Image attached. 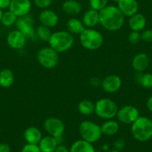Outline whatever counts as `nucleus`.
<instances>
[{"mask_svg":"<svg viewBox=\"0 0 152 152\" xmlns=\"http://www.w3.org/2000/svg\"><path fill=\"white\" fill-rule=\"evenodd\" d=\"M77 110L82 115L89 116L95 111V103L89 99H83L77 105Z\"/></svg>","mask_w":152,"mask_h":152,"instance_id":"bb28decb","label":"nucleus"},{"mask_svg":"<svg viewBox=\"0 0 152 152\" xmlns=\"http://www.w3.org/2000/svg\"><path fill=\"white\" fill-rule=\"evenodd\" d=\"M38 63L46 69H53L59 62V53L51 47H44L37 51Z\"/></svg>","mask_w":152,"mask_h":152,"instance_id":"0eeeda50","label":"nucleus"},{"mask_svg":"<svg viewBox=\"0 0 152 152\" xmlns=\"http://www.w3.org/2000/svg\"><path fill=\"white\" fill-rule=\"evenodd\" d=\"M66 28L67 31L73 35H80L86 29V27L82 22V20L75 17H71L66 22Z\"/></svg>","mask_w":152,"mask_h":152,"instance_id":"5701e85b","label":"nucleus"},{"mask_svg":"<svg viewBox=\"0 0 152 152\" xmlns=\"http://www.w3.org/2000/svg\"><path fill=\"white\" fill-rule=\"evenodd\" d=\"M37 145L42 152H55L59 142L57 138L51 135H46L42 137Z\"/></svg>","mask_w":152,"mask_h":152,"instance_id":"aec40b11","label":"nucleus"},{"mask_svg":"<svg viewBox=\"0 0 152 152\" xmlns=\"http://www.w3.org/2000/svg\"><path fill=\"white\" fill-rule=\"evenodd\" d=\"M117 7L122 14L128 17L138 13L139 4L137 0H119Z\"/></svg>","mask_w":152,"mask_h":152,"instance_id":"2eb2a0df","label":"nucleus"},{"mask_svg":"<svg viewBox=\"0 0 152 152\" xmlns=\"http://www.w3.org/2000/svg\"><path fill=\"white\" fill-rule=\"evenodd\" d=\"M27 38L22 33L16 30L10 31L7 36V43L9 47L14 50H20L26 44Z\"/></svg>","mask_w":152,"mask_h":152,"instance_id":"ddd939ff","label":"nucleus"},{"mask_svg":"<svg viewBox=\"0 0 152 152\" xmlns=\"http://www.w3.org/2000/svg\"><path fill=\"white\" fill-rule=\"evenodd\" d=\"M20 152H42L39 148L38 145L37 144H29L27 143L26 145L22 147Z\"/></svg>","mask_w":152,"mask_h":152,"instance_id":"473e14b6","label":"nucleus"},{"mask_svg":"<svg viewBox=\"0 0 152 152\" xmlns=\"http://www.w3.org/2000/svg\"><path fill=\"white\" fill-rule=\"evenodd\" d=\"M10 1L11 0H0V9L4 10V9L8 8L10 4Z\"/></svg>","mask_w":152,"mask_h":152,"instance_id":"4c0bfd02","label":"nucleus"},{"mask_svg":"<svg viewBox=\"0 0 152 152\" xmlns=\"http://www.w3.org/2000/svg\"><path fill=\"white\" fill-rule=\"evenodd\" d=\"M34 3L37 7L44 10L50 7L52 4V0H34Z\"/></svg>","mask_w":152,"mask_h":152,"instance_id":"2f4dec72","label":"nucleus"},{"mask_svg":"<svg viewBox=\"0 0 152 152\" xmlns=\"http://www.w3.org/2000/svg\"><path fill=\"white\" fill-rule=\"evenodd\" d=\"M79 41L83 48L88 50H96L102 46L104 37L94 28H86L79 35Z\"/></svg>","mask_w":152,"mask_h":152,"instance_id":"20e7f679","label":"nucleus"},{"mask_svg":"<svg viewBox=\"0 0 152 152\" xmlns=\"http://www.w3.org/2000/svg\"><path fill=\"white\" fill-rule=\"evenodd\" d=\"M55 152H70V150L69 148L67 146H66V145L59 144V145L57 146Z\"/></svg>","mask_w":152,"mask_h":152,"instance_id":"58836bf2","label":"nucleus"},{"mask_svg":"<svg viewBox=\"0 0 152 152\" xmlns=\"http://www.w3.org/2000/svg\"><path fill=\"white\" fill-rule=\"evenodd\" d=\"M128 40L131 45H137L141 41V34L139 31H131L128 37Z\"/></svg>","mask_w":152,"mask_h":152,"instance_id":"7c9ffc66","label":"nucleus"},{"mask_svg":"<svg viewBox=\"0 0 152 152\" xmlns=\"http://www.w3.org/2000/svg\"><path fill=\"white\" fill-rule=\"evenodd\" d=\"M122 84V80L119 76L116 74H110L103 79L101 87L106 93L114 94L120 90Z\"/></svg>","mask_w":152,"mask_h":152,"instance_id":"9b49d317","label":"nucleus"},{"mask_svg":"<svg viewBox=\"0 0 152 152\" xmlns=\"http://www.w3.org/2000/svg\"><path fill=\"white\" fill-rule=\"evenodd\" d=\"M31 6V0H11L8 8L17 17H19L29 14Z\"/></svg>","mask_w":152,"mask_h":152,"instance_id":"f8f14e48","label":"nucleus"},{"mask_svg":"<svg viewBox=\"0 0 152 152\" xmlns=\"http://www.w3.org/2000/svg\"><path fill=\"white\" fill-rule=\"evenodd\" d=\"M128 26L131 31H143L146 26V18L143 14L137 13L130 16L128 20Z\"/></svg>","mask_w":152,"mask_h":152,"instance_id":"a211bd4d","label":"nucleus"},{"mask_svg":"<svg viewBox=\"0 0 152 152\" xmlns=\"http://www.w3.org/2000/svg\"><path fill=\"white\" fill-rule=\"evenodd\" d=\"M146 107L150 112L152 113V95L148 99L146 102Z\"/></svg>","mask_w":152,"mask_h":152,"instance_id":"ea45409f","label":"nucleus"},{"mask_svg":"<svg viewBox=\"0 0 152 152\" xmlns=\"http://www.w3.org/2000/svg\"><path fill=\"white\" fill-rule=\"evenodd\" d=\"M133 137L139 142H147L152 137V120L148 117L139 116L131 125Z\"/></svg>","mask_w":152,"mask_h":152,"instance_id":"f03ea898","label":"nucleus"},{"mask_svg":"<svg viewBox=\"0 0 152 152\" xmlns=\"http://www.w3.org/2000/svg\"><path fill=\"white\" fill-rule=\"evenodd\" d=\"M101 82H102V80H101L99 77H92L89 80V85L92 88H99L100 86H101Z\"/></svg>","mask_w":152,"mask_h":152,"instance_id":"f704fd0d","label":"nucleus"},{"mask_svg":"<svg viewBox=\"0 0 152 152\" xmlns=\"http://www.w3.org/2000/svg\"><path fill=\"white\" fill-rule=\"evenodd\" d=\"M17 18V16L13 12H11L10 10H7L5 12H3L0 23L2 24L3 26L9 28V27L13 26V25L16 24Z\"/></svg>","mask_w":152,"mask_h":152,"instance_id":"c85d7f7f","label":"nucleus"},{"mask_svg":"<svg viewBox=\"0 0 152 152\" xmlns=\"http://www.w3.org/2000/svg\"><path fill=\"white\" fill-rule=\"evenodd\" d=\"M139 117V110L131 105H124L119 108L116 116L118 122L125 125H131Z\"/></svg>","mask_w":152,"mask_h":152,"instance_id":"9d476101","label":"nucleus"},{"mask_svg":"<svg viewBox=\"0 0 152 152\" xmlns=\"http://www.w3.org/2000/svg\"><path fill=\"white\" fill-rule=\"evenodd\" d=\"M108 152H120V151H118V150L116 149H113V150H110V151H109Z\"/></svg>","mask_w":152,"mask_h":152,"instance_id":"79ce46f5","label":"nucleus"},{"mask_svg":"<svg viewBox=\"0 0 152 152\" xmlns=\"http://www.w3.org/2000/svg\"><path fill=\"white\" fill-rule=\"evenodd\" d=\"M52 32L51 28L45 26V25H40L36 28V37L43 42H49L50 37L52 36Z\"/></svg>","mask_w":152,"mask_h":152,"instance_id":"cd10ccee","label":"nucleus"},{"mask_svg":"<svg viewBox=\"0 0 152 152\" xmlns=\"http://www.w3.org/2000/svg\"><path fill=\"white\" fill-rule=\"evenodd\" d=\"M113 1H116V2H117V1H119V0H113Z\"/></svg>","mask_w":152,"mask_h":152,"instance_id":"37998d69","label":"nucleus"},{"mask_svg":"<svg viewBox=\"0 0 152 152\" xmlns=\"http://www.w3.org/2000/svg\"><path fill=\"white\" fill-rule=\"evenodd\" d=\"M125 145V140L122 139V138H119V139L116 140L114 142V149L118 150V151H121L124 148Z\"/></svg>","mask_w":152,"mask_h":152,"instance_id":"c9c22d12","label":"nucleus"},{"mask_svg":"<svg viewBox=\"0 0 152 152\" xmlns=\"http://www.w3.org/2000/svg\"><path fill=\"white\" fill-rule=\"evenodd\" d=\"M43 129L49 135L55 138L62 137L65 131L63 122L58 117H51L46 119L43 123Z\"/></svg>","mask_w":152,"mask_h":152,"instance_id":"1a4fd4ad","label":"nucleus"},{"mask_svg":"<svg viewBox=\"0 0 152 152\" xmlns=\"http://www.w3.org/2000/svg\"><path fill=\"white\" fill-rule=\"evenodd\" d=\"M75 42L73 34L68 31H58L52 33L48 43L49 47L58 53L67 51L72 48Z\"/></svg>","mask_w":152,"mask_h":152,"instance_id":"7ed1b4c3","label":"nucleus"},{"mask_svg":"<svg viewBox=\"0 0 152 152\" xmlns=\"http://www.w3.org/2000/svg\"><path fill=\"white\" fill-rule=\"evenodd\" d=\"M3 14V11L1 9H0V22H1V16H2Z\"/></svg>","mask_w":152,"mask_h":152,"instance_id":"a19ab883","label":"nucleus"},{"mask_svg":"<svg viewBox=\"0 0 152 152\" xmlns=\"http://www.w3.org/2000/svg\"><path fill=\"white\" fill-rule=\"evenodd\" d=\"M10 147L8 144L5 142L0 143V152H10Z\"/></svg>","mask_w":152,"mask_h":152,"instance_id":"e433bc0d","label":"nucleus"},{"mask_svg":"<svg viewBox=\"0 0 152 152\" xmlns=\"http://www.w3.org/2000/svg\"><path fill=\"white\" fill-rule=\"evenodd\" d=\"M151 58H152V54H151Z\"/></svg>","mask_w":152,"mask_h":152,"instance_id":"c03bdc74","label":"nucleus"},{"mask_svg":"<svg viewBox=\"0 0 152 152\" xmlns=\"http://www.w3.org/2000/svg\"><path fill=\"white\" fill-rule=\"evenodd\" d=\"M118 110L117 104L110 98H101L95 102L94 113L102 120H107L115 118Z\"/></svg>","mask_w":152,"mask_h":152,"instance_id":"39448f33","label":"nucleus"},{"mask_svg":"<svg viewBox=\"0 0 152 152\" xmlns=\"http://www.w3.org/2000/svg\"><path fill=\"white\" fill-rule=\"evenodd\" d=\"M124 22L125 16L117 6L107 5L99 11V24L107 31H119L123 26Z\"/></svg>","mask_w":152,"mask_h":152,"instance_id":"f257e3e1","label":"nucleus"},{"mask_svg":"<svg viewBox=\"0 0 152 152\" xmlns=\"http://www.w3.org/2000/svg\"><path fill=\"white\" fill-rule=\"evenodd\" d=\"M16 29L25 35L27 39H34L36 37V29L32 16L29 14L17 18L16 24Z\"/></svg>","mask_w":152,"mask_h":152,"instance_id":"6e6552de","label":"nucleus"},{"mask_svg":"<svg viewBox=\"0 0 152 152\" xmlns=\"http://www.w3.org/2000/svg\"><path fill=\"white\" fill-rule=\"evenodd\" d=\"M82 22L86 28H93L99 24V11L89 9L83 13Z\"/></svg>","mask_w":152,"mask_h":152,"instance_id":"6ab92c4d","label":"nucleus"},{"mask_svg":"<svg viewBox=\"0 0 152 152\" xmlns=\"http://www.w3.org/2000/svg\"><path fill=\"white\" fill-rule=\"evenodd\" d=\"M131 65L136 72H144L150 65V57L145 53H137L133 58Z\"/></svg>","mask_w":152,"mask_h":152,"instance_id":"dca6fc26","label":"nucleus"},{"mask_svg":"<svg viewBox=\"0 0 152 152\" xmlns=\"http://www.w3.org/2000/svg\"><path fill=\"white\" fill-rule=\"evenodd\" d=\"M141 39L145 42H152V30L147 29L143 31L141 34Z\"/></svg>","mask_w":152,"mask_h":152,"instance_id":"72a5a7b5","label":"nucleus"},{"mask_svg":"<svg viewBox=\"0 0 152 152\" xmlns=\"http://www.w3.org/2000/svg\"><path fill=\"white\" fill-rule=\"evenodd\" d=\"M40 25H45L49 28H55L59 22V16L54 10L50 9H44L39 15Z\"/></svg>","mask_w":152,"mask_h":152,"instance_id":"4468645a","label":"nucleus"},{"mask_svg":"<svg viewBox=\"0 0 152 152\" xmlns=\"http://www.w3.org/2000/svg\"><path fill=\"white\" fill-rule=\"evenodd\" d=\"M23 137L27 143L37 145L43 137V134L38 128L35 126H30L24 131Z\"/></svg>","mask_w":152,"mask_h":152,"instance_id":"f3484780","label":"nucleus"},{"mask_svg":"<svg viewBox=\"0 0 152 152\" xmlns=\"http://www.w3.org/2000/svg\"><path fill=\"white\" fill-rule=\"evenodd\" d=\"M101 129L102 134L108 137L114 136L119 131V123L113 119L107 120L102 123Z\"/></svg>","mask_w":152,"mask_h":152,"instance_id":"4be33fe9","label":"nucleus"},{"mask_svg":"<svg viewBox=\"0 0 152 152\" xmlns=\"http://www.w3.org/2000/svg\"><path fill=\"white\" fill-rule=\"evenodd\" d=\"M134 80L136 83L145 88H152L151 73L137 72L134 76Z\"/></svg>","mask_w":152,"mask_h":152,"instance_id":"a878e982","label":"nucleus"},{"mask_svg":"<svg viewBox=\"0 0 152 152\" xmlns=\"http://www.w3.org/2000/svg\"><path fill=\"white\" fill-rule=\"evenodd\" d=\"M14 80V74L10 69L4 68L0 71V87L8 88L13 84Z\"/></svg>","mask_w":152,"mask_h":152,"instance_id":"393cba45","label":"nucleus"},{"mask_svg":"<svg viewBox=\"0 0 152 152\" xmlns=\"http://www.w3.org/2000/svg\"><path fill=\"white\" fill-rule=\"evenodd\" d=\"M69 150L70 152H95L93 145L83 139L75 141Z\"/></svg>","mask_w":152,"mask_h":152,"instance_id":"b1692460","label":"nucleus"},{"mask_svg":"<svg viewBox=\"0 0 152 152\" xmlns=\"http://www.w3.org/2000/svg\"><path fill=\"white\" fill-rule=\"evenodd\" d=\"M62 10L69 16H77L81 12V4L77 0H66L62 4Z\"/></svg>","mask_w":152,"mask_h":152,"instance_id":"412c9836","label":"nucleus"},{"mask_svg":"<svg viewBox=\"0 0 152 152\" xmlns=\"http://www.w3.org/2000/svg\"><path fill=\"white\" fill-rule=\"evenodd\" d=\"M91 9L100 11L107 5L108 0H89Z\"/></svg>","mask_w":152,"mask_h":152,"instance_id":"c756f323","label":"nucleus"},{"mask_svg":"<svg viewBox=\"0 0 152 152\" xmlns=\"http://www.w3.org/2000/svg\"><path fill=\"white\" fill-rule=\"evenodd\" d=\"M81 139L93 144L98 142L102 136L101 126L91 120H83L78 127Z\"/></svg>","mask_w":152,"mask_h":152,"instance_id":"423d86ee","label":"nucleus"}]
</instances>
